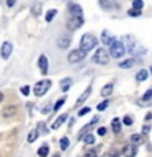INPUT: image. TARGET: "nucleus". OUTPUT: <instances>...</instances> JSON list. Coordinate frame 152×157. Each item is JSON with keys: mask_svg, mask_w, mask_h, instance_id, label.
<instances>
[{"mask_svg": "<svg viewBox=\"0 0 152 157\" xmlns=\"http://www.w3.org/2000/svg\"><path fill=\"white\" fill-rule=\"evenodd\" d=\"M82 139H83L85 144H93V142H95V136H93V134H85Z\"/></svg>", "mask_w": 152, "mask_h": 157, "instance_id": "5701e85b", "label": "nucleus"}, {"mask_svg": "<svg viewBox=\"0 0 152 157\" xmlns=\"http://www.w3.org/2000/svg\"><path fill=\"white\" fill-rule=\"evenodd\" d=\"M152 98V88H149L146 93H144V97H142V101H147V100H150Z\"/></svg>", "mask_w": 152, "mask_h": 157, "instance_id": "2f4dec72", "label": "nucleus"}, {"mask_svg": "<svg viewBox=\"0 0 152 157\" xmlns=\"http://www.w3.org/2000/svg\"><path fill=\"white\" fill-rule=\"evenodd\" d=\"M97 123H98V118H93L92 123H88V124H87L85 128H82V131L78 132V139H82V137H83V136H85L87 132H88V129H90V128H92L93 124H97Z\"/></svg>", "mask_w": 152, "mask_h": 157, "instance_id": "ddd939ff", "label": "nucleus"}, {"mask_svg": "<svg viewBox=\"0 0 152 157\" xmlns=\"http://www.w3.org/2000/svg\"><path fill=\"white\" fill-rule=\"evenodd\" d=\"M111 128H113V131L118 134V132L121 131V121L118 120V118H115V120H113V123H111Z\"/></svg>", "mask_w": 152, "mask_h": 157, "instance_id": "6ab92c4d", "label": "nucleus"}, {"mask_svg": "<svg viewBox=\"0 0 152 157\" xmlns=\"http://www.w3.org/2000/svg\"><path fill=\"white\" fill-rule=\"evenodd\" d=\"M115 36H113V34L108 31V29H103L101 31V43H103V46H110V44L115 41Z\"/></svg>", "mask_w": 152, "mask_h": 157, "instance_id": "6e6552de", "label": "nucleus"}, {"mask_svg": "<svg viewBox=\"0 0 152 157\" xmlns=\"http://www.w3.org/2000/svg\"><path fill=\"white\" fill-rule=\"evenodd\" d=\"M150 74H152V67H150Z\"/></svg>", "mask_w": 152, "mask_h": 157, "instance_id": "a18cd8bd", "label": "nucleus"}, {"mask_svg": "<svg viewBox=\"0 0 152 157\" xmlns=\"http://www.w3.org/2000/svg\"><path fill=\"white\" fill-rule=\"evenodd\" d=\"M0 52H2V57H3V59H8L10 56H12V52H13V44L10 43V41H5V43L2 44Z\"/></svg>", "mask_w": 152, "mask_h": 157, "instance_id": "0eeeda50", "label": "nucleus"}, {"mask_svg": "<svg viewBox=\"0 0 152 157\" xmlns=\"http://www.w3.org/2000/svg\"><path fill=\"white\" fill-rule=\"evenodd\" d=\"M38 137V131H31L28 136V142H34V139Z\"/></svg>", "mask_w": 152, "mask_h": 157, "instance_id": "7c9ffc66", "label": "nucleus"}, {"mask_svg": "<svg viewBox=\"0 0 152 157\" xmlns=\"http://www.w3.org/2000/svg\"><path fill=\"white\" fill-rule=\"evenodd\" d=\"M70 85H72V78H66V80H62V82H61V88H62V92H67Z\"/></svg>", "mask_w": 152, "mask_h": 157, "instance_id": "412c9836", "label": "nucleus"}, {"mask_svg": "<svg viewBox=\"0 0 152 157\" xmlns=\"http://www.w3.org/2000/svg\"><path fill=\"white\" fill-rule=\"evenodd\" d=\"M97 46V38L93 36L92 33H85L82 36V39H80V49L83 52H87V51H92L93 48Z\"/></svg>", "mask_w": 152, "mask_h": 157, "instance_id": "f03ea898", "label": "nucleus"}, {"mask_svg": "<svg viewBox=\"0 0 152 157\" xmlns=\"http://www.w3.org/2000/svg\"><path fill=\"white\" fill-rule=\"evenodd\" d=\"M123 123H124L126 126H131V124H132V118H131V116H124V120H123Z\"/></svg>", "mask_w": 152, "mask_h": 157, "instance_id": "473e14b6", "label": "nucleus"}, {"mask_svg": "<svg viewBox=\"0 0 152 157\" xmlns=\"http://www.w3.org/2000/svg\"><path fill=\"white\" fill-rule=\"evenodd\" d=\"M110 57H115V59H120L124 56L126 49H124V43L123 41H118V39H115L111 44H110Z\"/></svg>", "mask_w": 152, "mask_h": 157, "instance_id": "f257e3e1", "label": "nucleus"}, {"mask_svg": "<svg viewBox=\"0 0 152 157\" xmlns=\"http://www.w3.org/2000/svg\"><path fill=\"white\" fill-rule=\"evenodd\" d=\"M90 92H92V85H88V87L85 88V92H83L82 95L78 97V98H77V105H82V103L85 101V100H87L88 97H90Z\"/></svg>", "mask_w": 152, "mask_h": 157, "instance_id": "4468645a", "label": "nucleus"}, {"mask_svg": "<svg viewBox=\"0 0 152 157\" xmlns=\"http://www.w3.org/2000/svg\"><path fill=\"white\" fill-rule=\"evenodd\" d=\"M38 154H39V157H46V155L49 154V147H48V146H43L41 149L38 151Z\"/></svg>", "mask_w": 152, "mask_h": 157, "instance_id": "b1692460", "label": "nucleus"}, {"mask_svg": "<svg viewBox=\"0 0 152 157\" xmlns=\"http://www.w3.org/2000/svg\"><path fill=\"white\" fill-rule=\"evenodd\" d=\"M111 92H113V83H108V85L103 87L101 95H103V97H110V95H111Z\"/></svg>", "mask_w": 152, "mask_h": 157, "instance_id": "a211bd4d", "label": "nucleus"}, {"mask_svg": "<svg viewBox=\"0 0 152 157\" xmlns=\"http://www.w3.org/2000/svg\"><path fill=\"white\" fill-rule=\"evenodd\" d=\"M21 93H23V95H28V93H29V87L26 85V87H21Z\"/></svg>", "mask_w": 152, "mask_h": 157, "instance_id": "58836bf2", "label": "nucleus"}, {"mask_svg": "<svg viewBox=\"0 0 152 157\" xmlns=\"http://www.w3.org/2000/svg\"><path fill=\"white\" fill-rule=\"evenodd\" d=\"M67 147H69V137H62V139H61V149L66 151Z\"/></svg>", "mask_w": 152, "mask_h": 157, "instance_id": "bb28decb", "label": "nucleus"}, {"mask_svg": "<svg viewBox=\"0 0 152 157\" xmlns=\"http://www.w3.org/2000/svg\"><path fill=\"white\" fill-rule=\"evenodd\" d=\"M136 152H137V149H136L134 144H127L124 147V151H123V154H124V157H134Z\"/></svg>", "mask_w": 152, "mask_h": 157, "instance_id": "f8f14e48", "label": "nucleus"}, {"mask_svg": "<svg viewBox=\"0 0 152 157\" xmlns=\"http://www.w3.org/2000/svg\"><path fill=\"white\" fill-rule=\"evenodd\" d=\"M64 101H66V98H59V100L56 101V105H54V111H57L59 108H61L64 105Z\"/></svg>", "mask_w": 152, "mask_h": 157, "instance_id": "c756f323", "label": "nucleus"}, {"mask_svg": "<svg viewBox=\"0 0 152 157\" xmlns=\"http://www.w3.org/2000/svg\"><path fill=\"white\" fill-rule=\"evenodd\" d=\"M82 7L78 3H70L69 5V13H70V17H82Z\"/></svg>", "mask_w": 152, "mask_h": 157, "instance_id": "1a4fd4ad", "label": "nucleus"}, {"mask_svg": "<svg viewBox=\"0 0 152 157\" xmlns=\"http://www.w3.org/2000/svg\"><path fill=\"white\" fill-rule=\"evenodd\" d=\"M127 15H129V17H141V10H136V8H131L129 12H127Z\"/></svg>", "mask_w": 152, "mask_h": 157, "instance_id": "cd10ccee", "label": "nucleus"}, {"mask_svg": "<svg viewBox=\"0 0 152 157\" xmlns=\"http://www.w3.org/2000/svg\"><path fill=\"white\" fill-rule=\"evenodd\" d=\"M38 66H39V69H41L43 74H48V66H49V62H48V57L44 56V54H43V56H39Z\"/></svg>", "mask_w": 152, "mask_h": 157, "instance_id": "9b49d317", "label": "nucleus"}, {"mask_svg": "<svg viewBox=\"0 0 152 157\" xmlns=\"http://www.w3.org/2000/svg\"><path fill=\"white\" fill-rule=\"evenodd\" d=\"M82 25H83V18L82 17H70L69 21H67V28L70 29V31H74V29L80 28Z\"/></svg>", "mask_w": 152, "mask_h": 157, "instance_id": "423d86ee", "label": "nucleus"}, {"mask_svg": "<svg viewBox=\"0 0 152 157\" xmlns=\"http://www.w3.org/2000/svg\"><path fill=\"white\" fill-rule=\"evenodd\" d=\"M105 157H118V152L116 151H110V152H106Z\"/></svg>", "mask_w": 152, "mask_h": 157, "instance_id": "e433bc0d", "label": "nucleus"}, {"mask_svg": "<svg viewBox=\"0 0 152 157\" xmlns=\"http://www.w3.org/2000/svg\"><path fill=\"white\" fill-rule=\"evenodd\" d=\"M66 121H67V115H61V116H57V120L52 123V129H57V128H61Z\"/></svg>", "mask_w": 152, "mask_h": 157, "instance_id": "2eb2a0df", "label": "nucleus"}, {"mask_svg": "<svg viewBox=\"0 0 152 157\" xmlns=\"http://www.w3.org/2000/svg\"><path fill=\"white\" fill-rule=\"evenodd\" d=\"M146 120H147V121H150V120H152V113H149V115L146 116Z\"/></svg>", "mask_w": 152, "mask_h": 157, "instance_id": "37998d69", "label": "nucleus"}, {"mask_svg": "<svg viewBox=\"0 0 152 157\" xmlns=\"http://www.w3.org/2000/svg\"><path fill=\"white\" fill-rule=\"evenodd\" d=\"M7 5H8V7H13V5H15V0H7Z\"/></svg>", "mask_w": 152, "mask_h": 157, "instance_id": "79ce46f5", "label": "nucleus"}, {"mask_svg": "<svg viewBox=\"0 0 152 157\" xmlns=\"http://www.w3.org/2000/svg\"><path fill=\"white\" fill-rule=\"evenodd\" d=\"M142 7H144V2H142V0H134V2H132V8L141 10Z\"/></svg>", "mask_w": 152, "mask_h": 157, "instance_id": "a878e982", "label": "nucleus"}, {"mask_svg": "<svg viewBox=\"0 0 152 157\" xmlns=\"http://www.w3.org/2000/svg\"><path fill=\"white\" fill-rule=\"evenodd\" d=\"M108 105H110V103H108V101L105 100V101H101V103H98V106H97V110H98V111H103V110H106V108H108Z\"/></svg>", "mask_w": 152, "mask_h": 157, "instance_id": "c85d7f7f", "label": "nucleus"}, {"mask_svg": "<svg viewBox=\"0 0 152 157\" xmlns=\"http://www.w3.org/2000/svg\"><path fill=\"white\" fill-rule=\"evenodd\" d=\"M69 44H70V39H69V38H61V39L57 41V46L62 48V49H66Z\"/></svg>", "mask_w": 152, "mask_h": 157, "instance_id": "aec40b11", "label": "nucleus"}, {"mask_svg": "<svg viewBox=\"0 0 152 157\" xmlns=\"http://www.w3.org/2000/svg\"><path fill=\"white\" fill-rule=\"evenodd\" d=\"M85 157H97V154H95V152H87Z\"/></svg>", "mask_w": 152, "mask_h": 157, "instance_id": "a19ab883", "label": "nucleus"}, {"mask_svg": "<svg viewBox=\"0 0 152 157\" xmlns=\"http://www.w3.org/2000/svg\"><path fill=\"white\" fill-rule=\"evenodd\" d=\"M38 129H39V131H41V132H43V134H46V132H48V131H46V128H44V123H39V126H38ZM39 131H38V132H39Z\"/></svg>", "mask_w": 152, "mask_h": 157, "instance_id": "c9c22d12", "label": "nucleus"}, {"mask_svg": "<svg viewBox=\"0 0 152 157\" xmlns=\"http://www.w3.org/2000/svg\"><path fill=\"white\" fill-rule=\"evenodd\" d=\"M2 100H3V93L0 92V101H2Z\"/></svg>", "mask_w": 152, "mask_h": 157, "instance_id": "c03bdc74", "label": "nucleus"}, {"mask_svg": "<svg viewBox=\"0 0 152 157\" xmlns=\"http://www.w3.org/2000/svg\"><path fill=\"white\" fill-rule=\"evenodd\" d=\"M49 88H51V80H39L36 85H34V95L36 97H43Z\"/></svg>", "mask_w": 152, "mask_h": 157, "instance_id": "20e7f679", "label": "nucleus"}, {"mask_svg": "<svg viewBox=\"0 0 152 157\" xmlns=\"http://www.w3.org/2000/svg\"><path fill=\"white\" fill-rule=\"evenodd\" d=\"M83 57H85V52H83L82 49H74V51H70V52L67 54V61L70 62V64L80 62Z\"/></svg>", "mask_w": 152, "mask_h": 157, "instance_id": "39448f33", "label": "nucleus"}, {"mask_svg": "<svg viewBox=\"0 0 152 157\" xmlns=\"http://www.w3.org/2000/svg\"><path fill=\"white\" fill-rule=\"evenodd\" d=\"M90 111V108H83V110L78 111V116H83V115H87V113Z\"/></svg>", "mask_w": 152, "mask_h": 157, "instance_id": "4c0bfd02", "label": "nucleus"}, {"mask_svg": "<svg viewBox=\"0 0 152 157\" xmlns=\"http://www.w3.org/2000/svg\"><path fill=\"white\" fill-rule=\"evenodd\" d=\"M134 64H136V59H127V61L120 62V67H121V69H131Z\"/></svg>", "mask_w": 152, "mask_h": 157, "instance_id": "f3484780", "label": "nucleus"}, {"mask_svg": "<svg viewBox=\"0 0 152 157\" xmlns=\"http://www.w3.org/2000/svg\"><path fill=\"white\" fill-rule=\"evenodd\" d=\"M93 62H95V64H101V66H105V64L110 62V52H108L105 48L97 49L95 56H93Z\"/></svg>", "mask_w": 152, "mask_h": 157, "instance_id": "7ed1b4c3", "label": "nucleus"}, {"mask_svg": "<svg viewBox=\"0 0 152 157\" xmlns=\"http://www.w3.org/2000/svg\"><path fill=\"white\" fill-rule=\"evenodd\" d=\"M56 13H57V10H49V12L46 13V21H48V23L51 21V20L56 17Z\"/></svg>", "mask_w": 152, "mask_h": 157, "instance_id": "393cba45", "label": "nucleus"}, {"mask_svg": "<svg viewBox=\"0 0 152 157\" xmlns=\"http://www.w3.org/2000/svg\"><path fill=\"white\" fill-rule=\"evenodd\" d=\"M147 77H149V72H147L146 69H142V71H139L136 74V80L137 82H144V80H147Z\"/></svg>", "mask_w": 152, "mask_h": 157, "instance_id": "dca6fc26", "label": "nucleus"}, {"mask_svg": "<svg viewBox=\"0 0 152 157\" xmlns=\"http://www.w3.org/2000/svg\"><path fill=\"white\" fill-rule=\"evenodd\" d=\"M142 141H144V137H142L141 134H132L131 136V142H132V144H141Z\"/></svg>", "mask_w": 152, "mask_h": 157, "instance_id": "4be33fe9", "label": "nucleus"}, {"mask_svg": "<svg viewBox=\"0 0 152 157\" xmlns=\"http://www.w3.org/2000/svg\"><path fill=\"white\" fill-rule=\"evenodd\" d=\"M54 157H59V155H54Z\"/></svg>", "mask_w": 152, "mask_h": 157, "instance_id": "49530a36", "label": "nucleus"}, {"mask_svg": "<svg viewBox=\"0 0 152 157\" xmlns=\"http://www.w3.org/2000/svg\"><path fill=\"white\" fill-rule=\"evenodd\" d=\"M49 110H51V106H49V103H48V105H46V106L43 108V113H48Z\"/></svg>", "mask_w": 152, "mask_h": 157, "instance_id": "ea45409f", "label": "nucleus"}, {"mask_svg": "<svg viewBox=\"0 0 152 157\" xmlns=\"http://www.w3.org/2000/svg\"><path fill=\"white\" fill-rule=\"evenodd\" d=\"M105 134H106V128L105 126L98 128V136H105Z\"/></svg>", "mask_w": 152, "mask_h": 157, "instance_id": "f704fd0d", "label": "nucleus"}, {"mask_svg": "<svg viewBox=\"0 0 152 157\" xmlns=\"http://www.w3.org/2000/svg\"><path fill=\"white\" fill-rule=\"evenodd\" d=\"M15 115H17V106H15V105L5 106L3 111H2V116H3V118H13Z\"/></svg>", "mask_w": 152, "mask_h": 157, "instance_id": "9d476101", "label": "nucleus"}, {"mask_svg": "<svg viewBox=\"0 0 152 157\" xmlns=\"http://www.w3.org/2000/svg\"><path fill=\"white\" fill-rule=\"evenodd\" d=\"M39 12H41V3H36V5H34V7H33V13L34 15H39Z\"/></svg>", "mask_w": 152, "mask_h": 157, "instance_id": "72a5a7b5", "label": "nucleus"}]
</instances>
